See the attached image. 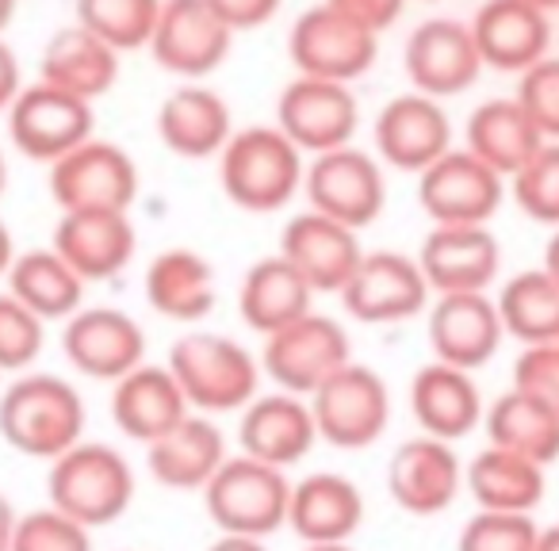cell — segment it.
<instances>
[{"instance_id": "6da1fadb", "label": "cell", "mask_w": 559, "mask_h": 551, "mask_svg": "<svg viewBox=\"0 0 559 551\" xmlns=\"http://www.w3.org/2000/svg\"><path fill=\"white\" fill-rule=\"evenodd\" d=\"M307 154L276 123H253L230 134L218 154V184L234 207L249 215H276L299 192Z\"/></svg>"}, {"instance_id": "7a4b0ae2", "label": "cell", "mask_w": 559, "mask_h": 551, "mask_svg": "<svg viewBox=\"0 0 559 551\" xmlns=\"http://www.w3.org/2000/svg\"><path fill=\"white\" fill-rule=\"evenodd\" d=\"M85 398L70 380L50 372H20L0 395V436L32 459H58L85 441Z\"/></svg>"}, {"instance_id": "3957f363", "label": "cell", "mask_w": 559, "mask_h": 551, "mask_svg": "<svg viewBox=\"0 0 559 551\" xmlns=\"http://www.w3.org/2000/svg\"><path fill=\"white\" fill-rule=\"evenodd\" d=\"M169 372L185 387L192 410L200 414H234L246 410L261 395V357L241 342L223 334H185L169 349Z\"/></svg>"}, {"instance_id": "277c9868", "label": "cell", "mask_w": 559, "mask_h": 551, "mask_svg": "<svg viewBox=\"0 0 559 551\" xmlns=\"http://www.w3.org/2000/svg\"><path fill=\"white\" fill-rule=\"evenodd\" d=\"M50 505L70 513L85 528L119 520L134 502V471L119 448L104 441H78L47 471Z\"/></svg>"}, {"instance_id": "5b68a950", "label": "cell", "mask_w": 559, "mask_h": 551, "mask_svg": "<svg viewBox=\"0 0 559 551\" xmlns=\"http://www.w3.org/2000/svg\"><path fill=\"white\" fill-rule=\"evenodd\" d=\"M207 517L218 525V532L238 536H272L288 525L292 482L284 467H272L253 456H226V464L215 471V479L203 487Z\"/></svg>"}, {"instance_id": "8992f818", "label": "cell", "mask_w": 559, "mask_h": 551, "mask_svg": "<svg viewBox=\"0 0 559 551\" xmlns=\"http://www.w3.org/2000/svg\"><path fill=\"white\" fill-rule=\"evenodd\" d=\"M307 207L337 218V223L365 230L388 207V177L383 161L360 146H337L307 157L304 177Z\"/></svg>"}, {"instance_id": "52a82bcc", "label": "cell", "mask_w": 559, "mask_h": 551, "mask_svg": "<svg viewBox=\"0 0 559 551\" xmlns=\"http://www.w3.org/2000/svg\"><path fill=\"white\" fill-rule=\"evenodd\" d=\"M314 426H319V441L334 444V448L357 452L376 444L388 433L391 421V391L376 368L349 364L337 375H330L311 398Z\"/></svg>"}, {"instance_id": "ba28073f", "label": "cell", "mask_w": 559, "mask_h": 551, "mask_svg": "<svg viewBox=\"0 0 559 551\" xmlns=\"http://www.w3.org/2000/svg\"><path fill=\"white\" fill-rule=\"evenodd\" d=\"M353 360V345L342 322L330 314H304L292 326L264 337L261 368L280 391L311 398L330 375H337Z\"/></svg>"}, {"instance_id": "9c48e42d", "label": "cell", "mask_w": 559, "mask_h": 551, "mask_svg": "<svg viewBox=\"0 0 559 551\" xmlns=\"http://www.w3.org/2000/svg\"><path fill=\"white\" fill-rule=\"evenodd\" d=\"M47 169L50 200L58 203V211H131V203L139 200L134 157L96 134Z\"/></svg>"}, {"instance_id": "30bf717a", "label": "cell", "mask_w": 559, "mask_h": 551, "mask_svg": "<svg viewBox=\"0 0 559 551\" xmlns=\"http://www.w3.org/2000/svg\"><path fill=\"white\" fill-rule=\"evenodd\" d=\"M288 58L296 73L307 77H326L353 85L365 77L380 58V35L368 32L365 24L337 12L334 4H314L292 24L288 32Z\"/></svg>"}, {"instance_id": "8fae6325", "label": "cell", "mask_w": 559, "mask_h": 551, "mask_svg": "<svg viewBox=\"0 0 559 551\" xmlns=\"http://www.w3.org/2000/svg\"><path fill=\"white\" fill-rule=\"evenodd\" d=\"M4 116H9L12 146L39 165H55L58 157L78 149L96 131L93 104L62 93L47 81H32L20 88V96L9 104Z\"/></svg>"}, {"instance_id": "7c38bea8", "label": "cell", "mask_w": 559, "mask_h": 551, "mask_svg": "<svg viewBox=\"0 0 559 551\" xmlns=\"http://www.w3.org/2000/svg\"><path fill=\"white\" fill-rule=\"evenodd\" d=\"M429 299H433V288H429L418 256L395 253V249L365 253V261L342 288V307L349 311V319L365 322V326L411 322L429 311Z\"/></svg>"}, {"instance_id": "4fadbf2b", "label": "cell", "mask_w": 559, "mask_h": 551, "mask_svg": "<svg viewBox=\"0 0 559 551\" xmlns=\"http://www.w3.org/2000/svg\"><path fill=\"white\" fill-rule=\"evenodd\" d=\"M276 127L307 157L326 154V149L337 146H353V139L360 131L357 93L345 81L296 73L276 100Z\"/></svg>"}, {"instance_id": "5bb4252c", "label": "cell", "mask_w": 559, "mask_h": 551, "mask_svg": "<svg viewBox=\"0 0 559 551\" xmlns=\"http://www.w3.org/2000/svg\"><path fill=\"white\" fill-rule=\"evenodd\" d=\"M506 200V177L490 169L472 149H456L437 157L429 169L418 172V203L429 215V223L456 226L479 223L490 226Z\"/></svg>"}, {"instance_id": "9a60e30c", "label": "cell", "mask_w": 559, "mask_h": 551, "mask_svg": "<svg viewBox=\"0 0 559 551\" xmlns=\"http://www.w3.org/2000/svg\"><path fill=\"white\" fill-rule=\"evenodd\" d=\"M234 27L207 0H162L150 55L165 73L185 81H203L230 58Z\"/></svg>"}, {"instance_id": "2e32d148", "label": "cell", "mask_w": 559, "mask_h": 551, "mask_svg": "<svg viewBox=\"0 0 559 551\" xmlns=\"http://www.w3.org/2000/svg\"><path fill=\"white\" fill-rule=\"evenodd\" d=\"M403 70L411 77L414 93L449 100V96L467 93L487 65H483V55L475 47L472 24L433 16L411 32L403 47Z\"/></svg>"}, {"instance_id": "e0dca14e", "label": "cell", "mask_w": 559, "mask_h": 551, "mask_svg": "<svg viewBox=\"0 0 559 551\" xmlns=\"http://www.w3.org/2000/svg\"><path fill=\"white\" fill-rule=\"evenodd\" d=\"M426 334L433 360H444L452 368H487L502 349V314L487 291H449L437 296L426 311Z\"/></svg>"}, {"instance_id": "ac0fdd59", "label": "cell", "mask_w": 559, "mask_h": 551, "mask_svg": "<svg viewBox=\"0 0 559 551\" xmlns=\"http://www.w3.org/2000/svg\"><path fill=\"white\" fill-rule=\"evenodd\" d=\"M62 352L81 375L116 383L146 364V334L119 307H81L73 319H66Z\"/></svg>"}, {"instance_id": "d6986e66", "label": "cell", "mask_w": 559, "mask_h": 551, "mask_svg": "<svg viewBox=\"0 0 559 551\" xmlns=\"http://www.w3.org/2000/svg\"><path fill=\"white\" fill-rule=\"evenodd\" d=\"M376 157L399 172H414L452 149V119L441 100L426 93H403L380 108L372 123Z\"/></svg>"}, {"instance_id": "ffe728a7", "label": "cell", "mask_w": 559, "mask_h": 551, "mask_svg": "<svg viewBox=\"0 0 559 551\" xmlns=\"http://www.w3.org/2000/svg\"><path fill=\"white\" fill-rule=\"evenodd\" d=\"M360 230L307 207L304 215H292L280 230V253L288 256L304 280L314 288V296H342L357 264L365 261V245L357 238Z\"/></svg>"}, {"instance_id": "44dd1931", "label": "cell", "mask_w": 559, "mask_h": 551, "mask_svg": "<svg viewBox=\"0 0 559 551\" xmlns=\"http://www.w3.org/2000/svg\"><path fill=\"white\" fill-rule=\"evenodd\" d=\"M464 490V464H460L452 441L441 436H411L395 448L388 464V494L399 510L414 517L444 513Z\"/></svg>"}, {"instance_id": "7402d4cb", "label": "cell", "mask_w": 559, "mask_h": 551, "mask_svg": "<svg viewBox=\"0 0 559 551\" xmlns=\"http://www.w3.org/2000/svg\"><path fill=\"white\" fill-rule=\"evenodd\" d=\"M418 264L426 272L433 296L449 291H487L502 272V245L490 233V226L479 223H456L441 226L421 238Z\"/></svg>"}, {"instance_id": "603a6c76", "label": "cell", "mask_w": 559, "mask_h": 551, "mask_svg": "<svg viewBox=\"0 0 559 551\" xmlns=\"http://www.w3.org/2000/svg\"><path fill=\"white\" fill-rule=\"evenodd\" d=\"M50 245L85 284H104L134 261L139 233L127 211H62Z\"/></svg>"}, {"instance_id": "cb8c5ba5", "label": "cell", "mask_w": 559, "mask_h": 551, "mask_svg": "<svg viewBox=\"0 0 559 551\" xmlns=\"http://www.w3.org/2000/svg\"><path fill=\"white\" fill-rule=\"evenodd\" d=\"M472 35L483 65L498 73H525L551 47L548 12L533 0H487L472 16Z\"/></svg>"}, {"instance_id": "d4e9b609", "label": "cell", "mask_w": 559, "mask_h": 551, "mask_svg": "<svg viewBox=\"0 0 559 551\" xmlns=\"http://www.w3.org/2000/svg\"><path fill=\"white\" fill-rule=\"evenodd\" d=\"M314 441H319V426H314L311 403L304 395L276 387L272 395H257L241 410L238 444L253 459H264L272 467H292L314 448Z\"/></svg>"}, {"instance_id": "484cf974", "label": "cell", "mask_w": 559, "mask_h": 551, "mask_svg": "<svg viewBox=\"0 0 559 551\" xmlns=\"http://www.w3.org/2000/svg\"><path fill=\"white\" fill-rule=\"evenodd\" d=\"M188 414H192V403L169 364H139L123 380L111 383V421L119 426V433L139 444L165 436Z\"/></svg>"}, {"instance_id": "4316f807", "label": "cell", "mask_w": 559, "mask_h": 551, "mask_svg": "<svg viewBox=\"0 0 559 551\" xmlns=\"http://www.w3.org/2000/svg\"><path fill=\"white\" fill-rule=\"evenodd\" d=\"M234 134L230 104L215 88L188 81L177 93H169L157 108V139L169 154L185 161H207L218 157Z\"/></svg>"}, {"instance_id": "83f0119b", "label": "cell", "mask_w": 559, "mask_h": 551, "mask_svg": "<svg viewBox=\"0 0 559 551\" xmlns=\"http://www.w3.org/2000/svg\"><path fill=\"white\" fill-rule=\"evenodd\" d=\"M411 414L421 433L441 441H464L472 429L483 426V395L479 383L464 368H452L444 360L421 364L411 380Z\"/></svg>"}, {"instance_id": "f1b7e54d", "label": "cell", "mask_w": 559, "mask_h": 551, "mask_svg": "<svg viewBox=\"0 0 559 551\" xmlns=\"http://www.w3.org/2000/svg\"><path fill=\"white\" fill-rule=\"evenodd\" d=\"M365 520V494L337 471H314L292 482L288 525L304 543H349Z\"/></svg>"}, {"instance_id": "f546056e", "label": "cell", "mask_w": 559, "mask_h": 551, "mask_svg": "<svg viewBox=\"0 0 559 551\" xmlns=\"http://www.w3.org/2000/svg\"><path fill=\"white\" fill-rule=\"evenodd\" d=\"M119 50L111 43H104L100 35H93L88 27H81L73 20L70 27L55 32L43 47L39 58V81L73 93L81 100L96 104L100 96H108L119 81Z\"/></svg>"}, {"instance_id": "4dcf8cb0", "label": "cell", "mask_w": 559, "mask_h": 551, "mask_svg": "<svg viewBox=\"0 0 559 551\" xmlns=\"http://www.w3.org/2000/svg\"><path fill=\"white\" fill-rule=\"evenodd\" d=\"M314 288L304 280V272L284 253H269L249 264L238 288V314L253 334L269 337L292 326L296 319L314 311Z\"/></svg>"}, {"instance_id": "1f68e13d", "label": "cell", "mask_w": 559, "mask_h": 551, "mask_svg": "<svg viewBox=\"0 0 559 551\" xmlns=\"http://www.w3.org/2000/svg\"><path fill=\"white\" fill-rule=\"evenodd\" d=\"M146 464L162 487L203 490L226 464V441L211 421V414L192 410L180 426L146 444Z\"/></svg>"}, {"instance_id": "d6a6232c", "label": "cell", "mask_w": 559, "mask_h": 551, "mask_svg": "<svg viewBox=\"0 0 559 551\" xmlns=\"http://www.w3.org/2000/svg\"><path fill=\"white\" fill-rule=\"evenodd\" d=\"M146 303L169 322H200L215 311V264L195 249H165L150 261L146 272Z\"/></svg>"}, {"instance_id": "836d02e7", "label": "cell", "mask_w": 559, "mask_h": 551, "mask_svg": "<svg viewBox=\"0 0 559 551\" xmlns=\"http://www.w3.org/2000/svg\"><path fill=\"white\" fill-rule=\"evenodd\" d=\"M544 134L528 119V111L518 104V96H498V100H483L479 108L467 116L464 127V146L472 149L479 161L498 169L506 180L544 146Z\"/></svg>"}, {"instance_id": "e575fe53", "label": "cell", "mask_w": 559, "mask_h": 551, "mask_svg": "<svg viewBox=\"0 0 559 551\" xmlns=\"http://www.w3.org/2000/svg\"><path fill=\"white\" fill-rule=\"evenodd\" d=\"M4 280H9L12 296L32 307L43 322H66L85 307L88 284L81 280L78 272H73V264L55 245L16 253Z\"/></svg>"}, {"instance_id": "d590c367", "label": "cell", "mask_w": 559, "mask_h": 551, "mask_svg": "<svg viewBox=\"0 0 559 551\" xmlns=\"http://www.w3.org/2000/svg\"><path fill=\"white\" fill-rule=\"evenodd\" d=\"M464 487L472 490L479 510H502V513H533L544 502V464L506 452L498 444H487L472 464L464 467Z\"/></svg>"}, {"instance_id": "8d00e7d4", "label": "cell", "mask_w": 559, "mask_h": 551, "mask_svg": "<svg viewBox=\"0 0 559 551\" xmlns=\"http://www.w3.org/2000/svg\"><path fill=\"white\" fill-rule=\"evenodd\" d=\"M483 429H487V444L518 452L533 464L548 467L559 459V414L518 387H510L487 406Z\"/></svg>"}, {"instance_id": "74e56055", "label": "cell", "mask_w": 559, "mask_h": 551, "mask_svg": "<svg viewBox=\"0 0 559 551\" xmlns=\"http://www.w3.org/2000/svg\"><path fill=\"white\" fill-rule=\"evenodd\" d=\"M495 303L502 314L506 337L521 345L559 342V280L544 264L510 276Z\"/></svg>"}, {"instance_id": "f35d334b", "label": "cell", "mask_w": 559, "mask_h": 551, "mask_svg": "<svg viewBox=\"0 0 559 551\" xmlns=\"http://www.w3.org/2000/svg\"><path fill=\"white\" fill-rule=\"evenodd\" d=\"M73 12L81 27L111 43L119 55H131L154 39L162 0H73Z\"/></svg>"}, {"instance_id": "ab89813d", "label": "cell", "mask_w": 559, "mask_h": 551, "mask_svg": "<svg viewBox=\"0 0 559 551\" xmlns=\"http://www.w3.org/2000/svg\"><path fill=\"white\" fill-rule=\"evenodd\" d=\"M513 203L521 215L544 226H559V142H544L510 177Z\"/></svg>"}, {"instance_id": "60d3db41", "label": "cell", "mask_w": 559, "mask_h": 551, "mask_svg": "<svg viewBox=\"0 0 559 551\" xmlns=\"http://www.w3.org/2000/svg\"><path fill=\"white\" fill-rule=\"evenodd\" d=\"M47 345V322L20 303L12 291H0V372H27Z\"/></svg>"}, {"instance_id": "b9f144b4", "label": "cell", "mask_w": 559, "mask_h": 551, "mask_svg": "<svg viewBox=\"0 0 559 551\" xmlns=\"http://www.w3.org/2000/svg\"><path fill=\"white\" fill-rule=\"evenodd\" d=\"M540 525L533 513H502L479 510L464 528H460L456 551H533Z\"/></svg>"}, {"instance_id": "7bdbcfd3", "label": "cell", "mask_w": 559, "mask_h": 551, "mask_svg": "<svg viewBox=\"0 0 559 551\" xmlns=\"http://www.w3.org/2000/svg\"><path fill=\"white\" fill-rule=\"evenodd\" d=\"M12 551H93V528L47 505V510L24 513L16 520Z\"/></svg>"}, {"instance_id": "ee69618b", "label": "cell", "mask_w": 559, "mask_h": 551, "mask_svg": "<svg viewBox=\"0 0 559 551\" xmlns=\"http://www.w3.org/2000/svg\"><path fill=\"white\" fill-rule=\"evenodd\" d=\"M518 104L528 111L536 131L548 142H559V58H540L518 73Z\"/></svg>"}, {"instance_id": "f6af8a7d", "label": "cell", "mask_w": 559, "mask_h": 551, "mask_svg": "<svg viewBox=\"0 0 559 551\" xmlns=\"http://www.w3.org/2000/svg\"><path fill=\"white\" fill-rule=\"evenodd\" d=\"M513 387L559 414V342L525 345L513 364Z\"/></svg>"}, {"instance_id": "bcb514c9", "label": "cell", "mask_w": 559, "mask_h": 551, "mask_svg": "<svg viewBox=\"0 0 559 551\" xmlns=\"http://www.w3.org/2000/svg\"><path fill=\"white\" fill-rule=\"evenodd\" d=\"M207 4L234 27V35H246L272 24L284 0H207Z\"/></svg>"}, {"instance_id": "7dc6e473", "label": "cell", "mask_w": 559, "mask_h": 551, "mask_svg": "<svg viewBox=\"0 0 559 551\" xmlns=\"http://www.w3.org/2000/svg\"><path fill=\"white\" fill-rule=\"evenodd\" d=\"M337 12H345L349 20L365 24L368 32L383 35L388 27H395L406 12V0H326Z\"/></svg>"}, {"instance_id": "c3c4849f", "label": "cell", "mask_w": 559, "mask_h": 551, "mask_svg": "<svg viewBox=\"0 0 559 551\" xmlns=\"http://www.w3.org/2000/svg\"><path fill=\"white\" fill-rule=\"evenodd\" d=\"M24 88V70H20V58L9 43L0 39V111H9V104Z\"/></svg>"}, {"instance_id": "681fc988", "label": "cell", "mask_w": 559, "mask_h": 551, "mask_svg": "<svg viewBox=\"0 0 559 551\" xmlns=\"http://www.w3.org/2000/svg\"><path fill=\"white\" fill-rule=\"evenodd\" d=\"M207 551H264L261 536H238V532H223Z\"/></svg>"}, {"instance_id": "f907efd6", "label": "cell", "mask_w": 559, "mask_h": 551, "mask_svg": "<svg viewBox=\"0 0 559 551\" xmlns=\"http://www.w3.org/2000/svg\"><path fill=\"white\" fill-rule=\"evenodd\" d=\"M16 520L20 513L12 510V502L0 494V551H12V536H16Z\"/></svg>"}, {"instance_id": "816d5d0a", "label": "cell", "mask_w": 559, "mask_h": 551, "mask_svg": "<svg viewBox=\"0 0 559 551\" xmlns=\"http://www.w3.org/2000/svg\"><path fill=\"white\" fill-rule=\"evenodd\" d=\"M12 261H16V241H12L9 223H4V218H0V280H4V276H9Z\"/></svg>"}, {"instance_id": "f5cc1de1", "label": "cell", "mask_w": 559, "mask_h": 551, "mask_svg": "<svg viewBox=\"0 0 559 551\" xmlns=\"http://www.w3.org/2000/svg\"><path fill=\"white\" fill-rule=\"evenodd\" d=\"M544 268L551 272L559 280V226H556V233L548 238V245H544Z\"/></svg>"}, {"instance_id": "db71d44e", "label": "cell", "mask_w": 559, "mask_h": 551, "mask_svg": "<svg viewBox=\"0 0 559 551\" xmlns=\"http://www.w3.org/2000/svg\"><path fill=\"white\" fill-rule=\"evenodd\" d=\"M533 551H559V525L540 528V536H536V548Z\"/></svg>"}, {"instance_id": "11a10c76", "label": "cell", "mask_w": 559, "mask_h": 551, "mask_svg": "<svg viewBox=\"0 0 559 551\" xmlns=\"http://www.w3.org/2000/svg\"><path fill=\"white\" fill-rule=\"evenodd\" d=\"M12 16H16V0H0V35L12 24Z\"/></svg>"}, {"instance_id": "9f6ffc18", "label": "cell", "mask_w": 559, "mask_h": 551, "mask_svg": "<svg viewBox=\"0 0 559 551\" xmlns=\"http://www.w3.org/2000/svg\"><path fill=\"white\" fill-rule=\"evenodd\" d=\"M304 551H353L349 543H307Z\"/></svg>"}, {"instance_id": "6f0895ef", "label": "cell", "mask_w": 559, "mask_h": 551, "mask_svg": "<svg viewBox=\"0 0 559 551\" xmlns=\"http://www.w3.org/2000/svg\"><path fill=\"white\" fill-rule=\"evenodd\" d=\"M9 188V161H4V149H0V195Z\"/></svg>"}, {"instance_id": "680465c9", "label": "cell", "mask_w": 559, "mask_h": 551, "mask_svg": "<svg viewBox=\"0 0 559 551\" xmlns=\"http://www.w3.org/2000/svg\"><path fill=\"white\" fill-rule=\"evenodd\" d=\"M536 9H544V12H556L559 9V0H533Z\"/></svg>"}]
</instances>
